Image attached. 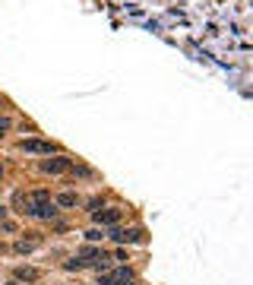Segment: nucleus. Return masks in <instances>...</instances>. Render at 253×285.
I'll return each mask as SVG.
<instances>
[{
	"instance_id": "f257e3e1",
	"label": "nucleus",
	"mask_w": 253,
	"mask_h": 285,
	"mask_svg": "<svg viewBox=\"0 0 253 285\" xmlns=\"http://www.w3.org/2000/svg\"><path fill=\"white\" fill-rule=\"evenodd\" d=\"M45 203H51L48 190H35V193H16V206H22L25 215H35Z\"/></svg>"
},
{
	"instance_id": "f03ea898",
	"label": "nucleus",
	"mask_w": 253,
	"mask_h": 285,
	"mask_svg": "<svg viewBox=\"0 0 253 285\" xmlns=\"http://www.w3.org/2000/svg\"><path fill=\"white\" fill-rule=\"evenodd\" d=\"M136 276L130 266H120V270H111V273H101V285H133Z\"/></svg>"
},
{
	"instance_id": "7ed1b4c3",
	"label": "nucleus",
	"mask_w": 253,
	"mask_h": 285,
	"mask_svg": "<svg viewBox=\"0 0 253 285\" xmlns=\"http://www.w3.org/2000/svg\"><path fill=\"white\" fill-rule=\"evenodd\" d=\"M19 149L22 152H32V155H51L57 146L48 143V140H19Z\"/></svg>"
},
{
	"instance_id": "20e7f679",
	"label": "nucleus",
	"mask_w": 253,
	"mask_h": 285,
	"mask_svg": "<svg viewBox=\"0 0 253 285\" xmlns=\"http://www.w3.org/2000/svg\"><path fill=\"white\" fill-rule=\"evenodd\" d=\"M70 168H73V162L64 159V155H57V159H45V162H41V171H45V175H64V171H70Z\"/></svg>"
},
{
	"instance_id": "39448f33",
	"label": "nucleus",
	"mask_w": 253,
	"mask_h": 285,
	"mask_svg": "<svg viewBox=\"0 0 253 285\" xmlns=\"http://www.w3.org/2000/svg\"><path fill=\"white\" fill-rule=\"evenodd\" d=\"M108 238H114L117 241V244H136V241H143V231H139V228H111V235Z\"/></svg>"
},
{
	"instance_id": "423d86ee",
	"label": "nucleus",
	"mask_w": 253,
	"mask_h": 285,
	"mask_svg": "<svg viewBox=\"0 0 253 285\" xmlns=\"http://www.w3.org/2000/svg\"><path fill=\"white\" fill-rule=\"evenodd\" d=\"M92 219H95V225H117L120 222V209H95L92 212Z\"/></svg>"
},
{
	"instance_id": "0eeeda50",
	"label": "nucleus",
	"mask_w": 253,
	"mask_h": 285,
	"mask_svg": "<svg viewBox=\"0 0 253 285\" xmlns=\"http://www.w3.org/2000/svg\"><path fill=\"white\" fill-rule=\"evenodd\" d=\"M38 270L35 266H16V282H38Z\"/></svg>"
},
{
	"instance_id": "6e6552de",
	"label": "nucleus",
	"mask_w": 253,
	"mask_h": 285,
	"mask_svg": "<svg viewBox=\"0 0 253 285\" xmlns=\"http://www.w3.org/2000/svg\"><path fill=\"white\" fill-rule=\"evenodd\" d=\"M35 247H41V241H38V238H19V241L13 244L16 254H32Z\"/></svg>"
},
{
	"instance_id": "1a4fd4ad",
	"label": "nucleus",
	"mask_w": 253,
	"mask_h": 285,
	"mask_svg": "<svg viewBox=\"0 0 253 285\" xmlns=\"http://www.w3.org/2000/svg\"><path fill=\"white\" fill-rule=\"evenodd\" d=\"M101 254H104V250H98V247H80V263H85V260L95 263Z\"/></svg>"
},
{
	"instance_id": "9d476101",
	"label": "nucleus",
	"mask_w": 253,
	"mask_h": 285,
	"mask_svg": "<svg viewBox=\"0 0 253 285\" xmlns=\"http://www.w3.org/2000/svg\"><path fill=\"white\" fill-rule=\"evenodd\" d=\"M35 215H38V219H45V222H51V219L57 215V209H54V203H45V206H41V209L35 212Z\"/></svg>"
},
{
	"instance_id": "9b49d317",
	"label": "nucleus",
	"mask_w": 253,
	"mask_h": 285,
	"mask_svg": "<svg viewBox=\"0 0 253 285\" xmlns=\"http://www.w3.org/2000/svg\"><path fill=\"white\" fill-rule=\"evenodd\" d=\"M76 203H80V200H76V193H70V190L57 196V206H64V209H70V206H76Z\"/></svg>"
},
{
	"instance_id": "f8f14e48",
	"label": "nucleus",
	"mask_w": 253,
	"mask_h": 285,
	"mask_svg": "<svg viewBox=\"0 0 253 285\" xmlns=\"http://www.w3.org/2000/svg\"><path fill=\"white\" fill-rule=\"evenodd\" d=\"M85 238H89V241H101L104 231H101V228H92V231H85Z\"/></svg>"
},
{
	"instance_id": "ddd939ff",
	"label": "nucleus",
	"mask_w": 253,
	"mask_h": 285,
	"mask_svg": "<svg viewBox=\"0 0 253 285\" xmlns=\"http://www.w3.org/2000/svg\"><path fill=\"white\" fill-rule=\"evenodd\" d=\"M64 270H83V263H80V260H67Z\"/></svg>"
},
{
	"instance_id": "4468645a",
	"label": "nucleus",
	"mask_w": 253,
	"mask_h": 285,
	"mask_svg": "<svg viewBox=\"0 0 253 285\" xmlns=\"http://www.w3.org/2000/svg\"><path fill=\"white\" fill-rule=\"evenodd\" d=\"M0 228H3V231H10V235H13V231H16V225H13L10 219H3V222H0Z\"/></svg>"
},
{
	"instance_id": "2eb2a0df",
	"label": "nucleus",
	"mask_w": 253,
	"mask_h": 285,
	"mask_svg": "<svg viewBox=\"0 0 253 285\" xmlns=\"http://www.w3.org/2000/svg\"><path fill=\"white\" fill-rule=\"evenodd\" d=\"M6 130H10V117H0V136H3Z\"/></svg>"
},
{
	"instance_id": "dca6fc26",
	"label": "nucleus",
	"mask_w": 253,
	"mask_h": 285,
	"mask_svg": "<svg viewBox=\"0 0 253 285\" xmlns=\"http://www.w3.org/2000/svg\"><path fill=\"white\" fill-rule=\"evenodd\" d=\"M6 219V206H0V222H3Z\"/></svg>"
},
{
	"instance_id": "f3484780",
	"label": "nucleus",
	"mask_w": 253,
	"mask_h": 285,
	"mask_svg": "<svg viewBox=\"0 0 253 285\" xmlns=\"http://www.w3.org/2000/svg\"><path fill=\"white\" fill-rule=\"evenodd\" d=\"M0 250H3V241H0Z\"/></svg>"
},
{
	"instance_id": "a211bd4d",
	"label": "nucleus",
	"mask_w": 253,
	"mask_h": 285,
	"mask_svg": "<svg viewBox=\"0 0 253 285\" xmlns=\"http://www.w3.org/2000/svg\"><path fill=\"white\" fill-rule=\"evenodd\" d=\"M0 175H3V165H0Z\"/></svg>"
}]
</instances>
